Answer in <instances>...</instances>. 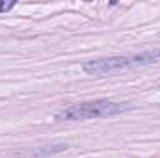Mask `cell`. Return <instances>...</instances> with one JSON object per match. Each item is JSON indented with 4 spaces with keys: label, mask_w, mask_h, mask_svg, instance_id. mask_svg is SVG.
I'll return each instance as SVG.
<instances>
[{
    "label": "cell",
    "mask_w": 160,
    "mask_h": 158,
    "mask_svg": "<svg viewBox=\"0 0 160 158\" xmlns=\"http://www.w3.org/2000/svg\"><path fill=\"white\" fill-rule=\"evenodd\" d=\"M158 62H160V48H157V50H147V52H142V54H128V56H112V58L91 60V62L84 63V71L88 75L106 77V75H114L118 71L143 67V65H151V63H158Z\"/></svg>",
    "instance_id": "obj_1"
},
{
    "label": "cell",
    "mask_w": 160,
    "mask_h": 158,
    "mask_svg": "<svg viewBox=\"0 0 160 158\" xmlns=\"http://www.w3.org/2000/svg\"><path fill=\"white\" fill-rule=\"evenodd\" d=\"M127 110H132V104L112 102V101H88V102H78L60 110L54 117L56 121H84V119L118 116Z\"/></svg>",
    "instance_id": "obj_2"
}]
</instances>
